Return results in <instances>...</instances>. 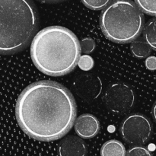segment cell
Listing matches in <instances>:
<instances>
[{
  "label": "cell",
  "mask_w": 156,
  "mask_h": 156,
  "mask_svg": "<svg viewBox=\"0 0 156 156\" xmlns=\"http://www.w3.org/2000/svg\"><path fill=\"white\" fill-rule=\"evenodd\" d=\"M100 25L110 41L127 44L135 41L144 29V15L131 0H114L102 11Z\"/></svg>",
  "instance_id": "4"
},
{
  "label": "cell",
  "mask_w": 156,
  "mask_h": 156,
  "mask_svg": "<svg viewBox=\"0 0 156 156\" xmlns=\"http://www.w3.org/2000/svg\"><path fill=\"white\" fill-rule=\"evenodd\" d=\"M42 2H47V3H53V2H59L64 1V0H39Z\"/></svg>",
  "instance_id": "19"
},
{
  "label": "cell",
  "mask_w": 156,
  "mask_h": 156,
  "mask_svg": "<svg viewBox=\"0 0 156 156\" xmlns=\"http://www.w3.org/2000/svg\"><path fill=\"white\" fill-rule=\"evenodd\" d=\"M152 116H153V118L156 122V102L154 105L153 108H152Z\"/></svg>",
  "instance_id": "20"
},
{
  "label": "cell",
  "mask_w": 156,
  "mask_h": 156,
  "mask_svg": "<svg viewBox=\"0 0 156 156\" xmlns=\"http://www.w3.org/2000/svg\"><path fill=\"white\" fill-rule=\"evenodd\" d=\"M104 103L111 112L123 114L132 109L136 101L133 90L125 83L111 84L105 91Z\"/></svg>",
  "instance_id": "6"
},
{
  "label": "cell",
  "mask_w": 156,
  "mask_h": 156,
  "mask_svg": "<svg viewBox=\"0 0 156 156\" xmlns=\"http://www.w3.org/2000/svg\"><path fill=\"white\" fill-rule=\"evenodd\" d=\"M0 2V51L3 55L13 54L22 50L33 41L39 24L37 11L31 0Z\"/></svg>",
  "instance_id": "3"
},
{
  "label": "cell",
  "mask_w": 156,
  "mask_h": 156,
  "mask_svg": "<svg viewBox=\"0 0 156 156\" xmlns=\"http://www.w3.org/2000/svg\"><path fill=\"white\" fill-rule=\"evenodd\" d=\"M130 51L133 56L138 59L149 57L152 52V47L146 42L141 41H133L130 46Z\"/></svg>",
  "instance_id": "11"
},
{
  "label": "cell",
  "mask_w": 156,
  "mask_h": 156,
  "mask_svg": "<svg viewBox=\"0 0 156 156\" xmlns=\"http://www.w3.org/2000/svg\"><path fill=\"white\" fill-rule=\"evenodd\" d=\"M74 126L76 134L85 140L93 138L100 131L98 119L90 114H84L77 117Z\"/></svg>",
  "instance_id": "8"
},
{
  "label": "cell",
  "mask_w": 156,
  "mask_h": 156,
  "mask_svg": "<svg viewBox=\"0 0 156 156\" xmlns=\"http://www.w3.org/2000/svg\"><path fill=\"white\" fill-rule=\"evenodd\" d=\"M94 59L90 55L83 54L80 56L78 66L83 71H89L94 67Z\"/></svg>",
  "instance_id": "15"
},
{
  "label": "cell",
  "mask_w": 156,
  "mask_h": 156,
  "mask_svg": "<svg viewBox=\"0 0 156 156\" xmlns=\"http://www.w3.org/2000/svg\"><path fill=\"white\" fill-rule=\"evenodd\" d=\"M120 132L126 143L135 146H142L150 140L152 125L143 114H132L122 122Z\"/></svg>",
  "instance_id": "5"
},
{
  "label": "cell",
  "mask_w": 156,
  "mask_h": 156,
  "mask_svg": "<svg viewBox=\"0 0 156 156\" xmlns=\"http://www.w3.org/2000/svg\"><path fill=\"white\" fill-rule=\"evenodd\" d=\"M81 50L84 54H89L92 53L96 47L95 42L91 37H85L81 41Z\"/></svg>",
  "instance_id": "16"
},
{
  "label": "cell",
  "mask_w": 156,
  "mask_h": 156,
  "mask_svg": "<svg viewBox=\"0 0 156 156\" xmlns=\"http://www.w3.org/2000/svg\"><path fill=\"white\" fill-rule=\"evenodd\" d=\"M82 2L86 7L92 10L105 9L111 3V0H82Z\"/></svg>",
  "instance_id": "14"
},
{
  "label": "cell",
  "mask_w": 156,
  "mask_h": 156,
  "mask_svg": "<svg viewBox=\"0 0 156 156\" xmlns=\"http://www.w3.org/2000/svg\"><path fill=\"white\" fill-rule=\"evenodd\" d=\"M140 10L152 16H156V0H135Z\"/></svg>",
  "instance_id": "13"
},
{
  "label": "cell",
  "mask_w": 156,
  "mask_h": 156,
  "mask_svg": "<svg viewBox=\"0 0 156 156\" xmlns=\"http://www.w3.org/2000/svg\"><path fill=\"white\" fill-rule=\"evenodd\" d=\"M76 101L66 87L42 80L26 87L17 100L15 115L30 138L50 142L66 135L76 120Z\"/></svg>",
  "instance_id": "1"
},
{
  "label": "cell",
  "mask_w": 156,
  "mask_h": 156,
  "mask_svg": "<svg viewBox=\"0 0 156 156\" xmlns=\"http://www.w3.org/2000/svg\"><path fill=\"white\" fill-rule=\"evenodd\" d=\"M145 64H146V67L149 70H151V71L156 70V56H150L146 58Z\"/></svg>",
  "instance_id": "18"
},
{
  "label": "cell",
  "mask_w": 156,
  "mask_h": 156,
  "mask_svg": "<svg viewBox=\"0 0 156 156\" xmlns=\"http://www.w3.org/2000/svg\"><path fill=\"white\" fill-rule=\"evenodd\" d=\"M81 53L80 42L76 34L61 26H50L40 30L30 46L34 66L50 76L71 73L78 65Z\"/></svg>",
  "instance_id": "2"
},
{
  "label": "cell",
  "mask_w": 156,
  "mask_h": 156,
  "mask_svg": "<svg viewBox=\"0 0 156 156\" xmlns=\"http://www.w3.org/2000/svg\"><path fill=\"white\" fill-rule=\"evenodd\" d=\"M126 156H152L150 151L144 146H133L126 152Z\"/></svg>",
  "instance_id": "17"
},
{
  "label": "cell",
  "mask_w": 156,
  "mask_h": 156,
  "mask_svg": "<svg viewBox=\"0 0 156 156\" xmlns=\"http://www.w3.org/2000/svg\"><path fill=\"white\" fill-rule=\"evenodd\" d=\"M103 85L100 78L91 73H83L75 79L73 89L76 95L85 103L94 101L100 96Z\"/></svg>",
  "instance_id": "7"
},
{
  "label": "cell",
  "mask_w": 156,
  "mask_h": 156,
  "mask_svg": "<svg viewBox=\"0 0 156 156\" xmlns=\"http://www.w3.org/2000/svg\"><path fill=\"white\" fill-rule=\"evenodd\" d=\"M87 146L79 136H69L60 142L59 154L60 156H86Z\"/></svg>",
  "instance_id": "9"
},
{
  "label": "cell",
  "mask_w": 156,
  "mask_h": 156,
  "mask_svg": "<svg viewBox=\"0 0 156 156\" xmlns=\"http://www.w3.org/2000/svg\"><path fill=\"white\" fill-rule=\"evenodd\" d=\"M125 146L120 141L111 140L107 141L101 149V156H126Z\"/></svg>",
  "instance_id": "10"
},
{
  "label": "cell",
  "mask_w": 156,
  "mask_h": 156,
  "mask_svg": "<svg viewBox=\"0 0 156 156\" xmlns=\"http://www.w3.org/2000/svg\"><path fill=\"white\" fill-rule=\"evenodd\" d=\"M146 42L156 50V17L149 20L143 29Z\"/></svg>",
  "instance_id": "12"
}]
</instances>
